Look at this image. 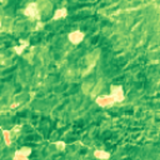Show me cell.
I'll return each mask as SVG.
<instances>
[{"instance_id":"obj_1","label":"cell","mask_w":160,"mask_h":160,"mask_svg":"<svg viewBox=\"0 0 160 160\" xmlns=\"http://www.w3.org/2000/svg\"><path fill=\"white\" fill-rule=\"evenodd\" d=\"M23 13L24 15L29 16V18L31 19H39L40 22V10H39V3H30L28 4L26 8L23 9Z\"/></svg>"},{"instance_id":"obj_2","label":"cell","mask_w":160,"mask_h":160,"mask_svg":"<svg viewBox=\"0 0 160 160\" xmlns=\"http://www.w3.org/2000/svg\"><path fill=\"white\" fill-rule=\"evenodd\" d=\"M110 96L114 99L115 103H121L125 99V94L123 86L120 85H111L110 86Z\"/></svg>"},{"instance_id":"obj_3","label":"cell","mask_w":160,"mask_h":160,"mask_svg":"<svg viewBox=\"0 0 160 160\" xmlns=\"http://www.w3.org/2000/svg\"><path fill=\"white\" fill-rule=\"evenodd\" d=\"M99 56H100V50H94L93 53H90L89 55L86 56V64H88V69H86V71L84 73V75H86V74H89L90 71H91V69L95 66V64H96V61H98V59H99Z\"/></svg>"},{"instance_id":"obj_4","label":"cell","mask_w":160,"mask_h":160,"mask_svg":"<svg viewBox=\"0 0 160 160\" xmlns=\"http://www.w3.org/2000/svg\"><path fill=\"white\" fill-rule=\"evenodd\" d=\"M95 103L99 105L100 108H108V106H113L115 104L114 99L110 95H102V96H96L95 98Z\"/></svg>"},{"instance_id":"obj_5","label":"cell","mask_w":160,"mask_h":160,"mask_svg":"<svg viewBox=\"0 0 160 160\" xmlns=\"http://www.w3.org/2000/svg\"><path fill=\"white\" fill-rule=\"evenodd\" d=\"M84 38H85V34H84L83 31H80V30H74V31L69 33V35H68L69 41L74 45L80 44L84 40Z\"/></svg>"},{"instance_id":"obj_6","label":"cell","mask_w":160,"mask_h":160,"mask_svg":"<svg viewBox=\"0 0 160 160\" xmlns=\"http://www.w3.org/2000/svg\"><path fill=\"white\" fill-rule=\"evenodd\" d=\"M66 15H68V9L66 8H59V9L55 10L53 15V20H60L63 18H66Z\"/></svg>"},{"instance_id":"obj_7","label":"cell","mask_w":160,"mask_h":160,"mask_svg":"<svg viewBox=\"0 0 160 160\" xmlns=\"http://www.w3.org/2000/svg\"><path fill=\"white\" fill-rule=\"evenodd\" d=\"M94 157H95L96 159H99V160H108V159H110L111 154L109 153V151H105V150H100V149H98V150H95V151H94Z\"/></svg>"},{"instance_id":"obj_8","label":"cell","mask_w":160,"mask_h":160,"mask_svg":"<svg viewBox=\"0 0 160 160\" xmlns=\"http://www.w3.org/2000/svg\"><path fill=\"white\" fill-rule=\"evenodd\" d=\"M29 45H30V43H29V41H26V40H20V45L14 46V51L18 54V55H22V54L24 53L25 48H28Z\"/></svg>"},{"instance_id":"obj_9","label":"cell","mask_w":160,"mask_h":160,"mask_svg":"<svg viewBox=\"0 0 160 160\" xmlns=\"http://www.w3.org/2000/svg\"><path fill=\"white\" fill-rule=\"evenodd\" d=\"M3 138H4V141H5V145L6 146H10L11 145V131L10 130H5L3 129Z\"/></svg>"},{"instance_id":"obj_10","label":"cell","mask_w":160,"mask_h":160,"mask_svg":"<svg viewBox=\"0 0 160 160\" xmlns=\"http://www.w3.org/2000/svg\"><path fill=\"white\" fill-rule=\"evenodd\" d=\"M31 148H28V146H24V148H20L15 151V154H20V155H24V157H30L31 155Z\"/></svg>"},{"instance_id":"obj_11","label":"cell","mask_w":160,"mask_h":160,"mask_svg":"<svg viewBox=\"0 0 160 160\" xmlns=\"http://www.w3.org/2000/svg\"><path fill=\"white\" fill-rule=\"evenodd\" d=\"M103 89V81L102 84H100V81H98V84L94 86V89H93V91H90V96H93V98H96V95H98L99 91H102Z\"/></svg>"},{"instance_id":"obj_12","label":"cell","mask_w":160,"mask_h":160,"mask_svg":"<svg viewBox=\"0 0 160 160\" xmlns=\"http://www.w3.org/2000/svg\"><path fill=\"white\" fill-rule=\"evenodd\" d=\"M54 145H55V148H56L58 150H60V151H64L65 148H66V143H65V141H63V140L56 141Z\"/></svg>"},{"instance_id":"obj_13","label":"cell","mask_w":160,"mask_h":160,"mask_svg":"<svg viewBox=\"0 0 160 160\" xmlns=\"http://www.w3.org/2000/svg\"><path fill=\"white\" fill-rule=\"evenodd\" d=\"M13 160H29L28 157H24V155H20V154H15L14 153V158Z\"/></svg>"},{"instance_id":"obj_14","label":"cell","mask_w":160,"mask_h":160,"mask_svg":"<svg viewBox=\"0 0 160 160\" xmlns=\"http://www.w3.org/2000/svg\"><path fill=\"white\" fill-rule=\"evenodd\" d=\"M20 130H22V125H15L14 128H13L11 131L14 133V134H19V133H20Z\"/></svg>"},{"instance_id":"obj_15","label":"cell","mask_w":160,"mask_h":160,"mask_svg":"<svg viewBox=\"0 0 160 160\" xmlns=\"http://www.w3.org/2000/svg\"><path fill=\"white\" fill-rule=\"evenodd\" d=\"M44 28V24L43 23H38V25H36V28H35V30H39V29H43Z\"/></svg>"},{"instance_id":"obj_16","label":"cell","mask_w":160,"mask_h":160,"mask_svg":"<svg viewBox=\"0 0 160 160\" xmlns=\"http://www.w3.org/2000/svg\"><path fill=\"white\" fill-rule=\"evenodd\" d=\"M0 26H1V20H0Z\"/></svg>"}]
</instances>
